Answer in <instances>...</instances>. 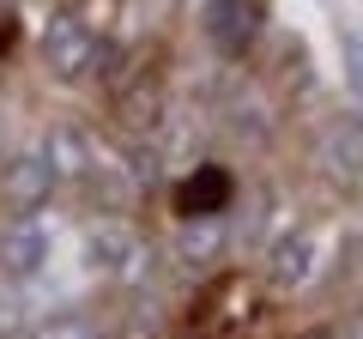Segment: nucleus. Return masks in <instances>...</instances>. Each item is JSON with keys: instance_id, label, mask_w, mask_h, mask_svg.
I'll return each mask as SVG.
<instances>
[{"instance_id": "f257e3e1", "label": "nucleus", "mask_w": 363, "mask_h": 339, "mask_svg": "<svg viewBox=\"0 0 363 339\" xmlns=\"http://www.w3.org/2000/svg\"><path fill=\"white\" fill-rule=\"evenodd\" d=\"M104 55H109L104 37H97L79 13H49V25H43V67H49L55 79H85V73H97Z\"/></svg>"}, {"instance_id": "f03ea898", "label": "nucleus", "mask_w": 363, "mask_h": 339, "mask_svg": "<svg viewBox=\"0 0 363 339\" xmlns=\"http://www.w3.org/2000/svg\"><path fill=\"white\" fill-rule=\"evenodd\" d=\"M55 164H49V152H13L6 157V170H0V194H6V206L18 212V218H37L43 212V200L55 194Z\"/></svg>"}, {"instance_id": "7ed1b4c3", "label": "nucleus", "mask_w": 363, "mask_h": 339, "mask_svg": "<svg viewBox=\"0 0 363 339\" xmlns=\"http://www.w3.org/2000/svg\"><path fill=\"white\" fill-rule=\"evenodd\" d=\"M200 30H206V43L218 55H248L255 49V37H260V6L255 0H206L200 6Z\"/></svg>"}, {"instance_id": "20e7f679", "label": "nucleus", "mask_w": 363, "mask_h": 339, "mask_svg": "<svg viewBox=\"0 0 363 339\" xmlns=\"http://www.w3.org/2000/svg\"><path fill=\"white\" fill-rule=\"evenodd\" d=\"M140 230H133L128 218H97L85 230V261L97 267V273H128V267H140Z\"/></svg>"}, {"instance_id": "39448f33", "label": "nucleus", "mask_w": 363, "mask_h": 339, "mask_svg": "<svg viewBox=\"0 0 363 339\" xmlns=\"http://www.w3.org/2000/svg\"><path fill=\"white\" fill-rule=\"evenodd\" d=\"M230 194H236L230 170L200 164L194 176H182V188H176V212H182V218H218V212L230 206Z\"/></svg>"}, {"instance_id": "423d86ee", "label": "nucleus", "mask_w": 363, "mask_h": 339, "mask_svg": "<svg viewBox=\"0 0 363 339\" xmlns=\"http://www.w3.org/2000/svg\"><path fill=\"white\" fill-rule=\"evenodd\" d=\"M43 261H49V224L43 218H13L0 230V267L13 279H30Z\"/></svg>"}, {"instance_id": "0eeeda50", "label": "nucleus", "mask_w": 363, "mask_h": 339, "mask_svg": "<svg viewBox=\"0 0 363 339\" xmlns=\"http://www.w3.org/2000/svg\"><path fill=\"white\" fill-rule=\"evenodd\" d=\"M43 152H49V164H55V176H61V182H85L91 170H97V145H91V133H85V128H73V121L49 128Z\"/></svg>"}, {"instance_id": "6e6552de", "label": "nucleus", "mask_w": 363, "mask_h": 339, "mask_svg": "<svg viewBox=\"0 0 363 339\" xmlns=\"http://www.w3.org/2000/svg\"><path fill=\"white\" fill-rule=\"evenodd\" d=\"M309 267H315V236H309V230L279 236V243H272V255H267V279H272L279 291H297L303 279H309Z\"/></svg>"}, {"instance_id": "1a4fd4ad", "label": "nucleus", "mask_w": 363, "mask_h": 339, "mask_svg": "<svg viewBox=\"0 0 363 339\" xmlns=\"http://www.w3.org/2000/svg\"><path fill=\"white\" fill-rule=\"evenodd\" d=\"M321 145H327V164H333V170H345V176L363 170V121L357 116H339L333 128H327Z\"/></svg>"}, {"instance_id": "9d476101", "label": "nucleus", "mask_w": 363, "mask_h": 339, "mask_svg": "<svg viewBox=\"0 0 363 339\" xmlns=\"http://www.w3.org/2000/svg\"><path fill=\"white\" fill-rule=\"evenodd\" d=\"M218 243H224V224L218 218H194L188 230H182V261H188V267H206L212 255H218Z\"/></svg>"}, {"instance_id": "9b49d317", "label": "nucleus", "mask_w": 363, "mask_h": 339, "mask_svg": "<svg viewBox=\"0 0 363 339\" xmlns=\"http://www.w3.org/2000/svg\"><path fill=\"white\" fill-rule=\"evenodd\" d=\"M30 339H97V327H91V315H73V309H67V315H49Z\"/></svg>"}, {"instance_id": "f8f14e48", "label": "nucleus", "mask_w": 363, "mask_h": 339, "mask_svg": "<svg viewBox=\"0 0 363 339\" xmlns=\"http://www.w3.org/2000/svg\"><path fill=\"white\" fill-rule=\"evenodd\" d=\"M339 49H345V79H351V97L363 104V37H357V30H345V37H339Z\"/></svg>"}, {"instance_id": "ddd939ff", "label": "nucleus", "mask_w": 363, "mask_h": 339, "mask_svg": "<svg viewBox=\"0 0 363 339\" xmlns=\"http://www.w3.org/2000/svg\"><path fill=\"white\" fill-rule=\"evenodd\" d=\"M25 333V309H18V297H0V339H18Z\"/></svg>"}, {"instance_id": "4468645a", "label": "nucleus", "mask_w": 363, "mask_h": 339, "mask_svg": "<svg viewBox=\"0 0 363 339\" xmlns=\"http://www.w3.org/2000/svg\"><path fill=\"white\" fill-rule=\"evenodd\" d=\"M339 339H363V315H357V327H351V333H339Z\"/></svg>"}, {"instance_id": "2eb2a0df", "label": "nucleus", "mask_w": 363, "mask_h": 339, "mask_svg": "<svg viewBox=\"0 0 363 339\" xmlns=\"http://www.w3.org/2000/svg\"><path fill=\"white\" fill-rule=\"evenodd\" d=\"M303 339H339V333H303Z\"/></svg>"}, {"instance_id": "dca6fc26", "label": "nucleus", "mask_w": 363, "mask_h": 339, "mask_svg": "<svg viewBox=\"0 0 363 339\" xmlns=\"http://www.w3.org/2000/svg\"><path fill=\"white\" fill-rule=\"evenodd\" d=\"M357 37H363V30H357Z\"/></svg>"}]
</instances>
